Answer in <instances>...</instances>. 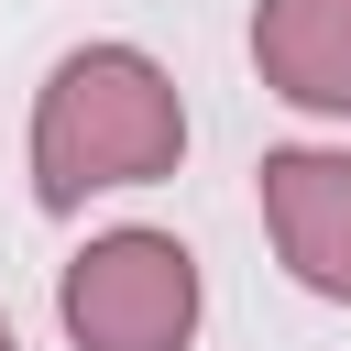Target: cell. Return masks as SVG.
<instances>
[{
  "instance_id": "1",
  "label": "cell",
  "mask_w": 351,
  "mask_h": 351,
  "mask_svg": "<svg viewBox=\"0 0 351 351\" xmlns=\"http://www.w3.org/2000/svg\"><path fill=\"white\" fill-rule=\"evenodd\" d=\"M186 154V99L143 44H77L33 99V197L66 219L99 186H154Z\"/></svg>"
},
{
  "instance_id": "2",
  "label": "cell",
  "mask_w": 351,
  "mask_h": 351,
  "mask_svg": "<svg viewBox=\"0 0 351 351\" xmlns=\"http://www.w3.org/2000/svg\"><path fill=\"white\" fill-rule=\"evenodd\" d=\"M197 307V252L176 230H99L55 274V318L77 351H186Z\"/></svg>"
},
{
  "instance_id": "3",
  "label": "cell",
  "mask_w": 351,
  "mask_h": 351,
  "mask_svg": "<svg viewBox=\"0 0 351 351\" xmlns=\"http://www.w3.org/2000/svg\"><path fill=\"white\" fill-rule=\"evenodd\" d=\"M263 230L307 296L351 307V143H274L263 154Z\"/></svg>"
},
{
  "instance_id": "4",
  "label": "cell",
  "mask_w": 351,
  "mask_h": 351,
  "mask_svg": "<svg viewBox=\"0 0 351 351\" xmlns=\"http://www.w3.org/2000/svg\"><path fill=\"white\" fill-rule=\"evenodd\" d=\"M252 66L285 110L351 121V0H263L252 11Z\"/></svg>"
},
{
  "instance_id": "5",
  "label": "cell",
  "mask_w": 351,
  "mask_h": 351,
  "mask_svg": "<svg viewBox=\"0 0 351 351\" xmlns=\"http://www.w3.org/2000/svg\"><path fill=\"white\" fill-rule=\"evenodd\" d=\"M0 351H22V340H11V318H0Z\"/></svg>"
}]
</instances>
